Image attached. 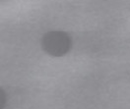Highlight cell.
Here are the masks:
<instances>
[{
	"label": "cell",
	"mask_w": 130,
	"mask_h": 109,
	"mask_svg": "<svg viewBox=\"0 0 130 109\" xmlns=\"http://www.w3.org/2000/svg\"><path fill=\"white\" fill-rule=\"evenodd\" d=\"M0 96H1V105H0V108L3 109V107H4V102H5V94H4V92L2 90H1Z\"/></svg>",
	"instance_id": "2"
},
{
	"label": "cell",
	"mask_w": 130,
	"mask_h": 109,
	"mask_svg": "<svg viewBox=\"0 0 130 109\" xmlns=\"http://www.w3.org/2000/svg\"><path fill=\"white\" fill-rule=\"evenodd\" d=\"M72 42L68 34L61 31H50L41 38V47L47 54L55 57L68 53Z\"/></svg>",
	"instance_id": "1"
}]
</instances>
